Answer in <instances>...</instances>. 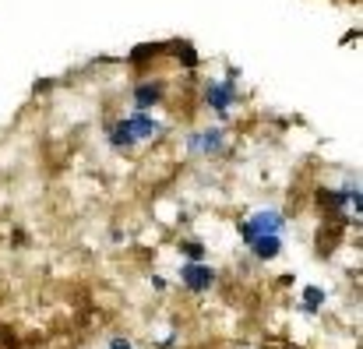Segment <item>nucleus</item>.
Returning <instances> with one entry per match:
<instances>
[{
	"mask_svg": "<svg viewBox=\"0 0 363 349\" xmlns=\"http://www.w3.org/2000/svg\"><path fill=\"white\" fill-rule=\"evenodd\" d=\"M159 131V123L152 120V116L138 113V116H127V120H121L113 131H110V141L117 145V148H127V145H134L138 138H152Z\"/></svg>",
	"mask_w": 363,
	"mask_h": 349,
	"instance_id": "1",
	"label": "nucleus"
},
{
	"mask_svg": "<svg viewBox=\"0 0 363 349\" xmlns=\"http://www.w3.org/2000/svg\"><path fill=\"white\" fill-rule=\"evenodd\" d=\"M279 230H282V216H279V212H261V216H254L250 223L240 226L247 243H254L257 236H272V233H279Z\"/></svg>",
	"mask_w": 363,
	"mask_h": 349,
	"instance_id": "2",
	"label": "nucleus"
},
{
	"mask_svg": "<svg viewBox=\"0 0 363 349\" xmlns=\"http://www.w3.org/2000/svg\"><path fill=\"white\" fill-rule=\"evenodd\" d=\"M180 279L187 282V289H194V293H205V289L216 282V272H212L208 265H184Z\"/></svg>",
	"mask_w": 363,
	"mask_h": 349,
	"instance_id": "3",
	"label": "nucleus"
},
{
	"mask_svg": "<svg viewBox=\"0 0 363 349\" xmlns=\"http://www.w3.org/2000/svg\"><path fill=\"white\" fill-rule=\"evenodd\" d=\"M208 103H212L219 113H226V106L233 103V85H212V89H208Z\"/></svg>",
	"mask_w": 363,
	"mask_h": 349,
	"instance_id": "4",
	"label": "nucleus"
},
{
	"mask_svg": "<svg viewBox=\"0 0 363 349\" xmlns=\"http://www.w3.org/2000/svg\"><path fill=\"white\" fill-rule=\"evenodd\" d=\"M250 247H254V254H257V257H264V261H268V257H275V254H279V247H282V243H279V233H272V236H257Z\"/></svg>",
	"mask_w": 363,
	"mask_h": 349,
	"instance_id": "5",
	"label": "nucleus"
},
{
	"mask_svg": "<svg viewBox=\"0 0 363 349\" xmlns=\"http://www.w3.org/2000/svg\"><path fill=\"white\" fill-rule=\"evenodd\" d=\"M162 99V85H141L138 92H134V103L145 110V106H152V103H159Z\"/></svg>",
	"mask_w": 363,
	"mask_h": 349,
	"instance_id": "6",
	"label": "nucleus"
},
{
	"mask_svg": "<svg viewBox=\"0 0 363 349\" xmlns=\"http://www.w3.org/2000/svg\"><path fill=\"white\" fill-rule=\"evenodd\" d=\"M303 297H307V307H318V304H321V289H318V286L303 289Z\"/></svg>",
	"mask_w": 363,
	"mask_h": 349,
	"instance_id": "7",
	"label": "nucleus"
},
{
	"mask_svg": "<svg viewBox=\"0 0 363 349\" xmlns=\"http://www.w3.org/2000/svg\"><path fill=\"white\" fill-rule=\"evenodd\" d=\"M113 349H127V343H123V339H117V343H113Z\"/></svg>",
	"mask_w": 363,
	"mask_h": 349,
	"instance_id": "8",
	"label": "nucleus"
}]
</instances>
